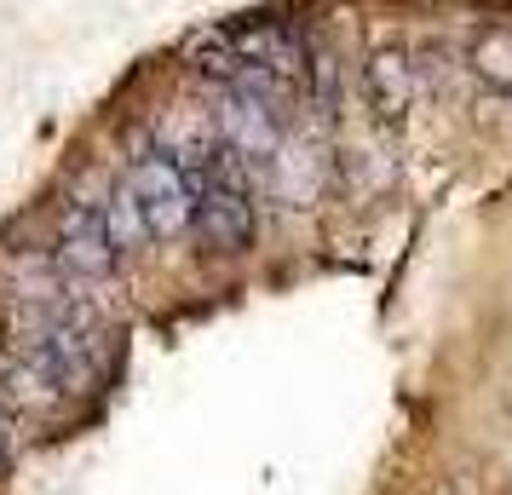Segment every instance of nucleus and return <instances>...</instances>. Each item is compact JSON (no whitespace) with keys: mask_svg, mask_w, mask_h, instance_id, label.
<instances>
[{"mask_svg":"<svg viewBox=\"0 0 512 495\" xmlns=\"http://www.w3.org/2000/svg\"><path fill=\"white\" fill-rule=\"evenodd\" d=\"M127 190L139 196V213L144 225H150V242H179L190 231V185H185V167L173 162V156H144L133 162L127 173Z\"/></svg>","mask_w":512,"mask_h":495,"instance_id":"f257e3e1","label":"nucleus"},{"mask_svg":"<svg viewBox=\"0 0 512 495\" xmlns=\"http://www.w3.org/2000/svg\"><path fill=\"white\" fill-rule=\"evenodd\" d=\"M52 236H58V265L75 271V277H110L121 265L116 242L104 231V202L64 196L58 202V219H52Z\"/></svg>","mask_w":512,"mask_h":495,"instance_id":"f03ea898","label":"nucleus"},{"mask_svg":"<svg viewBox=\"0 0 512 495\" xmlns=\"http://www.w3.org/2000/svg\"><path fill=\"white\" fill-rule=\"evenodd\" d=\"M415 52H403L397 41H386V47H374L369 58H363V104H369V116L380 121V127H403V116L415 110Z\"/></svg>","mask_w":512,"mask_h":495,"instance_id":"7ed1b4c3","label":"nucleus"},{"mask_svg":"<svg viewBox=\"0 0 512 495\" xmlns=\"http://www.w3.org/2000/svg\"><path fill=\"white\" fill-rule=\"evenodd\" d=\"M461 70L495 98H512V29H478L466 47Z\"/></svg>","mask_w":512,"mask_h":495,"instance_id":"20e7f679","label":"nucleus"},{"mask_svg":"<svg viewBox=\"0 0 512 495\" xmlns=\"http://www.w3.org/2000/svg\"><path fill=\"white\" fill-rule=\"evenodd\" d=\"M305 98L323 116V127L340 121V110H346V70H340L334 47H311V58H305Z\"/></svg>","mask_w":512,"mask_h":495,"instance_id":"39448f33","label":"nucleus"},{"mask_svg":"<svg viewBox=\"0 0 512 495\" xmlns=\"http://www.w3.org/2000/svg\"><path fill=\"white\" fill-rule=\"evenodd\" d=\"M104 231H110V242H116V254H139L144 242H150V225H144L139 196L127 190V179L104 196Z\"/></svg>","mask_w":512,"mask_h":495,"instance_id":"423d86ee","label":"nucleus"},{"mask_svg":"<svg viewBox=\"0 0 512 495\" xmlns=\"http://www.w3.org/2000/svg\"><path fill=\"white\" fill-rule=\"evenodd\" d=\"M0 461H6V415H0Z\"/></svg>","mask_w":512,"mask_h":495,"instance_id":"0eeeda50","label":"nucleus"}]
</instances>
